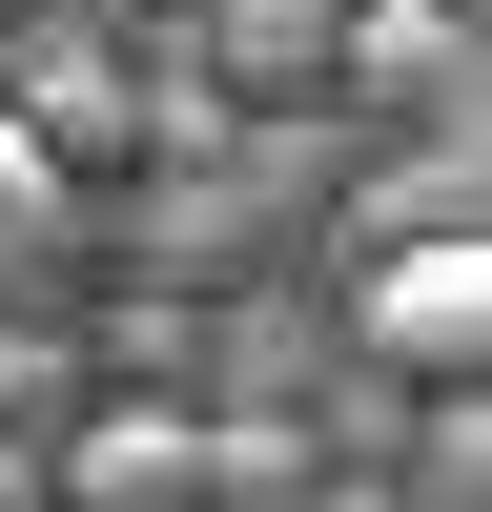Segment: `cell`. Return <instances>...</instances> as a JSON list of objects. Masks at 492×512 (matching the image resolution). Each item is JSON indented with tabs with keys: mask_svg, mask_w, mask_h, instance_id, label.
I'll use <instances>...</instances> for the list:
<instances>
[{
	"mask_svg": "<svg viewBox=\"0 0 492 512\" xmlns=\"http://www.w3.org/2000/svg\"><path fill=\"white\" fill-rule=\"evenodd\" d=\"M41 492H82V512H185V492H205V410H185V390H103L62 451H41Z\"/></svg>",
	"mask_w": 492,
	"mask_h": 512,
	"instance_id": "2",
	"label": "cell"
},
{
	"mask_svg": "<svg viewBox=\"0 0 492 512\" xmlns=\"http://www.w3.org/2000/svg\"><path fill=\"white\" fill-rule=\"evenodd\" d=\"M0 246H62V164H41V123H0Z\"/></svg>",
	"mask_w": 492,
	"mask_h": 512,
	"instance_id": "7",
	"label": "cell"
},
{
	"mask_svg": "<svg viewBox=\"0 0 492 512\" xmlns=\"http://www.w3.org/2000/svg\"><path fill=\"white\" fill-rule=\"evenodd\" d=\"M205 492H308V431H287V410H205Z\"/></svg>",
	"mask_w": 492,
	"mask_h": 512,
	"instance_id": "5",
	"label": "cell"
},
{
	"mask_svg": "<svg viewBox=\"0 0 492 512\" xmlns=\"http://www.w3.org/2000/svg\"><path fill=\"white\" fill-rule=\"evenodd\" d=\"M472 349H492V267H472V226H390V246H369V369L472 390Z\"/></svg>",
	"mask_w": 492,
	"mask_h": 512,
	"instance_id": "1",
	"label": "cell"
},
{
	"mask_svg": "<svg viewBox=\"0 0 492 512\" xmlns=\"http://www.w3.org/2000/svg\"><path fill=\"white\" fill-rule=\"evenodd\" d=\"M226 62H246V82H308V62H328V0H246Z\"/></svg>",
	"mask_w": 492,
	"mask_h": 512,
	"instance_id": "6",
	"label": "cell"
},
{
	"mask_svg": "<svg viewBox=\"0 0 492 512\" xmlns=\"http://www.w3.org/2000/svg\"><path fill=\"white\" fill-rule=\"evenodd\" d=\"M390 226H472V103H451V144H410L390 185H369V226H349V246H390Z\"/></svg>",
	"mask_w": 492,
	"mask_h": 512,
	"instance_id": "3",
	"label": "cell"
},
{
	"mask_svg": "<svg viewBox=\"0 0 492 512\" xmlns=\"http://www.w3.org/2000/svg\"><path fill=\"white\" fill-rule=\"evenodd\" d=\"M472 472H492V431H472V390H451L431 431H410V492H431V512H472Z\"/></svg>",
	"mask_w": 492,
	"mask_h": 512,
	"instance_id": "8",
	"label": "cell"
},
{
	"mask_svg": "<svg viewBox=\"0 0 492 512\" xmlns=\"http://www.w3.org/2000/svg\"><path fill=\"white\" fill-rule=\"evenodd\" d=\"M349 82H369V103H410V82H451V103H472V41H451L431 0H390V21L349 41Z\"/></svg>",
	"mask_w": 492,
	"mask_h": 512,
	"instance_id": "4",
	"label": "cell"
}]
</instances>
